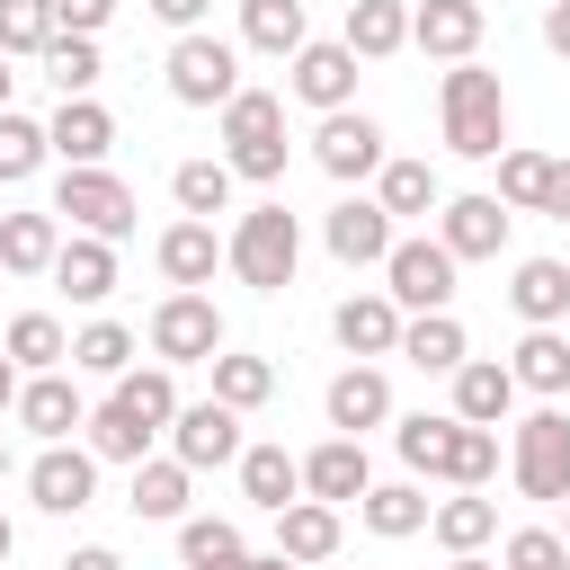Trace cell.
Instances as JSON below:
<instances>
[{"label": "cell", "instance_id": "cell-56", "mask_svg": "<svg viewBox=\"0 0 570 570\" xmlns=\"http://www.w3.org/2000/svg\"><path fill=\"white\" fill-rule=\"evenodd\" d=\"M240 570H303V561H285V552H249Z\"/></svg>", "mask_w": 570, "mask_h": 570}, {"label": "cell", "instance_id": "cell-25", "mask_svg": "<svg viewBox=\"0 0 570 570\" xmlns=\"http://www.w3.org/2000/svg\"><path fill=\"white\" fill-rule=\"evenodd\" d=\"M508 303H517V321H525V330H552V321L570 312V267H561V258H517Z\"/></svg>", "mask_w": 570, "mask_h": 570}, {"label": "cell", "instance_id": "cell-47", "mask_svg": "<svg viewBox=\"0 0 570 570\" xmlns=\"http://www.w3.org/2000/svg\"><path fill=\"white\" fill-rule=\"evenodd\" d=\"M543 178H552V151H499V205L508 214H534Z\"/></svg>", "mask_w": 570, "mask_h": 570}, {"label": "cell", "instance_id": "cell-38", "mask_svg": "<svg viewBox=\"0 0 570 570\" xmlns=\"http://www.w3.org/2000/svg\"><path fill=\"white\" fill-rule=\"evenodd\" d=\"M428 534H436L445 552H481V543L499 534V508L472 499V490H463V499H436V508H428Z\"/></svg>", "mask_w": 570, "mask_h": 570}, {"label": "cell", "instance_id": "cell-16", "mask_svg": "<svg viewBox=\"0 0 570 570\" xmlns=\"http://www.w3.org/2000/svg\"><path fill=\"white\" fill-rule=\"evenodd\" d=\"M481 0H419L410 9V45L419 53H436V62H472V45H481Z\"/></svg>", "mask_w": 570, "mask_h": 570}, {"label": "cell", "instance_id": "cell-46", "mask_svg": "<svg viewBox=\"0 0 570 570\" xmlns=\"http://www.w3.org/2000/svg\"><path fill=\"white\" fill-rule=\"evenodd\" d=\"M267 392H276V365H267V356H232V347L214 356V401H232V410H258Z\"/></svg>", "mask_w": 570, "mask_h": 570}, {"label": "cell", "instance_id": "cell-13", "mask_svg": "<svg viewBox=\"0 0 570 570\" xmlns=\"http://www.w3.org/2000/svg\"><path fill=\"white\" fill-rule=\"evenodd\" d=\"M321 240H330V258H338V267H383L401 232H392V214H383L374 196H347V205H330Z\"/></svg>", "mask_w": 570, "mask_h": 570}, {"label": "cell", "instance_id": "cell-55", "mask_svg": "<svg viewBox=\"0 0 570 570\" xmlns=\"http://www.w3.org/2000/svg\"><path fill=\"white\" fill-rule=\"evenodd\" d=\"M0 410H18V356L0 347Z\"/></svg>", "mask_w": 570, "mask_h": 570}, {"label": "cell", "instance_id": "cell-22", "mask_svg": "<svg viewBox=\"0 0 570 570\" xmlns=\"http://www.w3.org/2000/svg\"><path fill=\"white\" fill-rule=\"evenodd\" d=\"M18 419H27V436L62 445L71 428H89V401H80L62 374H27V383H18Z\"/></svg>", "mask_w": 570, "mask_h": 570}, {"label": "cell", "instance_id": "cell-41", "mask_svg": "<svg viewBox=\"0 0 570 570\" xmlns=\"http://www.w3.org/2000/svg\"><path fill=\"white\" fill-rule=\"evenodd\" d=\"M134 517H187V463L178 454H142L134 463Z\"/></svg>", "mask_w": 570, "mask_h": 570}, {"label": "cell", "instance_id": "cell-58", "mask_svg": "<svg viewBox=\"0 0 570 570\" xmlns=\"http://www.w3.org/2000/svg\"><path fill=\"white\" fill-rule=\"evenodd\" d=\"M9 89H18V71H9V53H0V107H9Z\"/></svg>", "mask_w": 570, "mask_h": 570}, {"label": "cell", "instance_id": "cell-49", "mask_svg": "<svg viewBox=\"0 0 570 570\" xmlns=\"http://www.w3.org/2000/svg\"><path fill=\"white\" fill-rule=\"evenodd\" d=\"M499 561H508V570H570V543H561L552 525H517Z\"/></svg>", "mask_w": 570, "mask_h": 570}, {"label": "cell", "instance_id": "cell-18", "mask_svg": "<svg viewBox=\"0 0 570 570\" xmlns=\"http://www.w3.org/2000/svg\"><path fill=\"white\" fill-rule=\"evenodd\" d=\"M45 134H53V160H62V169H89V160L116 151V116H107L98 98H62Z\"/></svg>", "mask_w": 570, "mask_h": 570}, {"label": "cell", "instance_id": "cell-15", "mask_svg": "<svg viewBox=\"0 0 570 570\" xmlns=\"http://www.w3.org/2000/svg\"><path fill=\"white\" fill-rule=\"evenodd\" d=\"M401 321H410V312H401L392 294H347V303L330 312L338 347H347V356H365V365H374V356H401Z\"/></svg>", "mask_w": 570, "mask_h": 570}, {"label": "cell", "instance_id": "cell-29", "mask_svg": "<svg viewBox=\"0 0 570 570\" xmlns=\"http://www.w3.org/2000/svg\"><path fill=\"white\" fill-rule=\"evenodd\" d=\"M401 356H410L419 374H454L472 347H463V321H454V312H410V321H401Z\"/></svg>", "mask_w": 570, "mask_h": 570}, {"label": "cell", "instance_id": "cell-5", "mask_svg": "<svg viewBox=\"0 0 570 570\" xmlns=\"http://www.w3.org/2000/svg\"><path fill=\"white\" fill-rule=\"evenodd\" d=\"M53 214H62L71 232L125 240V232H134V187H125L107 160H89V169H62V178H53Z\"/></svg>", "mask_w": 570, "mask_h": 570}, {"label": "cell", "instance_id": "cell-20", "mask_svg": "<svg viewBox=\"0 0 570 570\" xmlns=\"http://www.w3.org/2000/svg\"><path fill=\"white\" fill-rule=\"evenodd\" d=\"M508 410H517V374H508L499 356H463V365H454V419L499 428Z\"/></svg>", "mask_w": 570, "mask_h": 570}, {"label": "cell", "instance_id": "cell-34", "mask_svg": "<svg viewBox=\"0 0 570 570\" xmlns=\"http://www.w3.org/2000/svg\"><path fill=\"white\" fill-rule=\"evenodd\" d=\"M232 187H240V169L232 160H178L169 169V196H178V214H232Z\"/></svg>", "mask_w": 570, "mask_h": 570}, {"label": "cell", "instance_id": "cell-30", "mask_svg": "<svg viewBox=\"0 0 570 570\" xmlns=\"http://www.w3.org/2000/svg\"><path fill=\"white\" fill-rule=\"evenodd\" d=\"M276 552H285V561H330V552H338V508H330V499L276 508Z\"/></svg>", "mask_w": 570, "mask_h": 570}, {"label": "cell", "instance_id": "cell-10", "mask_svg": "<svg viewBox=\"0 0 570 570\" xmlns=\"http://www.w3.org/2000/svg\"><path fill=\"white\" fill-rule=\"evenodd\" d=\"M27 499H36L45 517H80V508L98 499V454H89V445H71V436H62V445H45V454L27 463Z\"/></svg>", "mask_w": 570, "mask_h": 570}, {"label": "cell", "instance_id": "cell-23", "mask_svg": "<svg viewBox=\"0 0 570 570\" xmlns=\"http://www.w3.org/2000/svg\"><path fill=\"white\" fill-rule=\"evenodd\" d=\"M53 258H62V214L45 205V214H0V267L9 276H53Z\"/></svg>", "mask_w": 570, "mask_h": 570}, {"label": "cell", "instance_id": "cell-36", "mask_svg": "<svg viewBox=\"0 0 570 570\" xmlns=\"http://www.w3.org/2000/svg\"><path fill=\"white\" fill-rule=\"evenodd\" d=\"M178 561H187V570H240L249 543H240L232 517H178Z\"/></svg>", "mask_w": 570, "mask_h": 570}, {"label": "cell", "instance_id": "cell-62", "mask_svg": "<svg viewBox=\"0 0 570 570\" xmlns=\"http://www.w3.org/2000/svg\"><path fill=\"white\" fill-rule=\"evenodd\" d=\"M0 276H9V267H0Z\"/></svg>", "mask_w": 570, "mask_h": 570}, {"label": "cell", "instance_id": "cell-44", "mask_svg": "<svg viewBox=\"0 0 570 570\" xmlns=\"http://www.w3.org/2000/svg\"><path fill=\"white\" fill-rule=\"evenodd\" d=\"M499 472V428H472V419H454V445H445V481L454 490H481Z\"/></svg>", "mask_w": 570, "mask_h": 570}, {"label": "cell", "instance_id": "cell-48", "mask_svg": "<svg viewBox=\"0 0 570 570\" xmlns=\"http://www.w3.org/2000/svg\"><path fill=\"white\" fill-rule=\"evenodd\" d=\"M53 45V0H0V53H45Z\"/></svg>", "mask_w": 570, "mask_h": 570}, {"label": "cell", "instance_id": "cell-39", "mask_svg": "<svg viewBox=\"0 0 570 570\" xmlns=\"http://www.w3.org/2000/svg\"><path fill=\"white\" fill-rule=\"evenodd\" d=\"M392 445H401V463H410V472H428V481H445V445H454V410H419V419H401V428H392Z\"/></svg>", "mask_w": 570, "mask_h": 570}, {"label": "cell", "instance_id": "cell-12", "mask_svg": "<svg viewBox=\"0 0 570 570\" xmlns=\"http://www.w3.org/2000/svg\"><path fill=\"white\" fill-rule=\"evenodd\" d=\"M285 89L303 98V107H356V53H347V36H330V45H303L294 62H285Z\"/></svg>", "mask_w": 570, "mask_h": 570}, {"label": "cell", "instance_id": "cell-45", "mask_svg": "<svg viewBox=\"0 0 570 570\" xmlns=\"http://www.w3.org/2000/svg\"><path fill=\"white\" fill-rule=\"evenodd\" d=\"M71 365H80V374H125V365H134V330H125V321L71 330Z\"/></svg>", "mask_w": 570, "mask_h": 570}, {"label": "cell", "instance_id": "cell-40", "mask_svg": "<svg viewBox=\"0 0 570 570\" xmlns=\"http://www.w3.org/2000/svg\"><path fill=\"white\" fill-rule=\"evenodd\" d=\"M169 374H178V365H125V374H116V401L142 410L160 436H169V419H178V383H169Z\"/></svg>", "mask_w": 570, "mask_h": 570}, {"label": "cell", "instance_id": "cell-50", "mask_svg": "<svg viewBox=\"0 0 570 570\" xmlns=\"http://www.w3.org/2000/svg\"><path fill=\"white\" fill-rule=\"evenodd\" d=\"M116 18V0H53V36H98Z\"/></svg>", "mask_w": 570, "mask_h": 570}, {"label": "cell", "instance_id": "cell-37", "mask_svg": "<svg viewBox=\"0 0 570 570\" xmlns=\"http://www.w3.org/2000/svg\"><path fill=\"white\" fill-rule=\"evenodd\" d=\"M9 356H18V374H53L62 356H71V330L53 321V312H18L9 321V338H0Z\"/></svg>", "mask_w": 570, "mask_h": 570}, {"label": "cell", "instance_id": "cell-3", "mask_svg": "<svg viewBox=\"0 0 570 570\" xmlns=\"http://www.w3.org/2000/svg\"><path fill=\"white\" fill-rule=\"evenodd\" d=\"M223 160L240 169V178H258V187H276L285 178V98L276 89H240L232 107H223Z\"/></svg>", "mask_w": 570, "mask_h": 570}, {"label": "cell", "instance_id": "cell-53", "mask_svg": "<svg viewBox=\"0 0 570 570\" xmlns=\"http://www.w3.org/2000/svg\"><path fill=\"white\" fill-rule=\"evenodd\" d=\"M53 570H125V552H116V543H80V552H62Z\"/></svg>", "mask_w": 570, "mask_h": 570}, {"label": "cell", "instance_id": "cell-4", "mask_svg": "<svg viewBox=\"0 0 570 570\" xmlns=\"http://www.w3.org/2000/svg\"><path fill=\"white\" fill-rule=\"evenodd\" d=\"M169 98H178V107H232V98H240V45L187 27V36L169 45Z\"/></svg>", "mask_w": 570, "mask_h": 570}, {"label": "cell", "instance_id": "cell-28", "mask_svg": "<svg viewBox=\"0 0 570 570\" xmlns=\"http://www.w3.org/2000/svg\"><path fill=\"white\" fill-rule=\"evenodd\" d=\"M240 45H249V53H276V62H294V53L312 45V27H303V0H240Z\"/></svg>", "mask_w": 570, "mask_h": 570}, {"label": "cell", "instance_id": "cell-27", "mask_svg": "<svg viewBox=\"0 0 570 570\" xmlns=\"http://www.w3.org/2000/svg\"><path fill=\"white\" fill-rule=\"evenodd\" d=\"M240 499L267 508V517L294 508V499H303V463H294L285 445H240Z\"/></svg>", "mask_w": 570, "mask_h": 570}, {"label": "cell", "instance_id": "cell-59", "mask_svg": "<svg viewBox=\"0 0 570 570\" xmlns=\"http://www.w3.org/2000/svg\"><path fill=\"white\" fill-rule=\"evenodd\" d=\"M9 552H18V525H9V517H0V561H9Z\"/></svg>", "mask_w": 570, "mask_h": 570}, {"label": "cell", "instance_id": "cell-57", "mask_svg": "<svg viewBox=\"0 0 570 570\" xmlns=\"http://www.w3.org/2000/svg\"><path fill=\"white\" fill-rule=\"evenodd\" d=\"M445 570H499V561H481V552H454V561H445Z\"/></svg>", "mask_w": 570, "mask_h": 570}, {"label": "cell", "instance_id": "cell-60", "mask_svg": "<svg viewBox=\"0 0 570 570\" xmlns=\"http://www.w3.org/2000/svg\"><path fill=\"white\" fill-rule=\"evenodd\" d=\"M0 481H9V445H0Z\"/></svg>", "mask_w": 570, "mask_h": 570}, {"label": "cell", "instance_id": "cell-9", "mask_svg": "<svg viewBox=\"0 0 570 570\" xmlns=\"http://www.w3.org/2000/svg\"><path fill=\"white\" fill-rule=\"evenodd\" d=\"M312 160H321V178H338V187L374 178V169H383V125H374L365 107H330L321 134H312Z\"/></svg>", "mask_w": 570, "mask_h": 570}, {"label": "cell", "instance_id": "cell-2", "mask_svg": "<svg viewBox=\"0 0 570 570\" xmlns=\"http://www.w3.org/2000/svg\"><path fill=\"white\" fill-rule=\"evenodd\" d=\"M223 267H232L249 294H285V285H294V267H303V223L285 214V196H267V205H249V214L232 223Z\"/></svg>", "mask_w": 570, "mask_h": 570}, {"label": "cell", "instance_id": "cell-21", "mask_svg": "<svg viewBox=\"0 0 570 570\" xmlns=\"http://www.w3.org/2000/svg\"><path fill=\"white\" fill-rule=\"evenodd\" d=\"M383 419H392V383H383V365L356 356V365L330 383V428H338V436H365V428H383Z\"/></svg>", "mask_w": 570, "mask_h": 570}, {"label": "cell", "instance_id": "cell-33", "mask_svg": "<svg viewBox=\"0 0 570 570\" xmlns=\"http://www.w3.org/2000/svg\"><path fill=\"white\" fill-rule=\"evenodd\" d=\"M356 517H365V534L401 543V534H419V525H428V490H419V481H374V490L356 499Z\"/></svg>", "mask_w": 570, "mask_h": 570}, {"label": "cell", "instance_id": "cell-7", "mask_svg": "<svg viewBox=\"0 0 570 570\" xmlns=\"http://www.w3.org/2000/svg\"><path fill=\"white\" fill-rule=\"evenodd\" d=\"M454 267H463V258H454L445 240H392V258H383L392 285H383V294H392L401 312H445V303H454Z\"/></svg>", "mask_w": 570, "mask_h": 570}, {"label": "cell", "instance_id": "cell-26", "mask_svg": "<svg viewBox=\"0 0 570 570\" xmlns=\"http://www.w3.org/2000/svg\"><path fill=\"white\" fill-rule=\"evenodd\" d=\"M80 436H89V454H98V463H142V454H151V436H160V428H151V419H142V410H125V401H116V392H107V401H98V410H89V428H80Z\"/></svg>", "mask_w": 570, "mask_h": 570}, {"label": "cell", "instance_id": "cell-17", "mask_svg": "<svg viewBox=\"0 0 570 570\" xmlns=\"http://www.w3.org/2000/svg\"><path fill=\"white\" fill-rule=\"evenodd\" d=\"M365 490H374V472H365V436H330V445L303 454V499L347 508V499H365Z\"/></svg>", "mask_w": 570, "mask_h": 570}, {"label": "cell", "instance_id": "cell-42", "mask_svg": "<svg viewBox=\"0 0 570 570\" xmlns=\"http://www.w3.org/2000/svg\"><path fill=\"white\" fill-rule=\"evenodd\" d=\"M45 160H53V134H45V125H27L18 107H0V187L36 178Z\"/></svg>", "mask_w": 570, "mask_h": 570}, {"label": "cell", "instance_id": "cell-54", "mask_svg": "<svg viewBox=\"0 0 570 570\" xmlns=\"http://www.w3.org/2000/svg\"><path fill=\"white\" fill-rule=\"evenodd\" d=\"M543 45L570 62V0H552V9H543Z\"/></svg>", "mask_w": 570, "mask_h": 570}, {"label": "cell", "instance_id": "cell-31", "mask_svg": "<svg viewBox=\"0 0 570 570\" xmlns=\"http://www.w3.org/2000/svg\"><path fill=\"white\" fill-rule=\"evenodd\" d=\"M410 45V9L401 0H347V53L356 62H392Z\"/></svg>", "mask_w": 570, "mask_h": 570}, {"label": "cell", "instance_id": "cell-19", "mask_svg": "<svg viewBox=\"0 0 570 570\" xmlns=\"http://www.w3.org/2000/svg\"><path fill=\"white\" fill-rule=\"evenodd\" d=\"M151 258H160V276H169V285H187V294H196V285H214L223 240H214V223H205V214H187V223H169V232H160V249H151Z\"/></svg>", "mask_w": 570, "mask_h": 570}, {"label": "cell", "instance_id": "cell-24", "mask_svg": "<svg viewBox=\"0 0 570 570\" xmlns=\"http://www.w3.org/2000/svg\"><path fill=\"white\" fill-rule=\"evenodd\" d=\"M53 285H62L71 303H107V294H116V240L71 232V240H62V258H53Z\"/></svg>", "mask_w": 570, "mask_h": 570}, {"label": "cell", "instance_id": "cell-32", "mask_svg": "<svg viewBox=\"0 0 570 570\" xmlns=\"http://www.w3.org/2000/svg\"><path fill=\"white\" fill-rule=\"evenodd\" d=\"M374 205H383L392 223H410V214H436V205H445V187H436V169H428V160H383V169H374Z\"/></svg>", "mask_w": 570, "mask_h": 570}, {"label": "cell", "instance_id": "cell-35", "mask_svg": "<svg viewBox=\"0 0 570 570\" xmlns=\"http://www.w3.org/2000/svg\"><path fill=\"white\" fill-rule=\"evenodd\" d=\"M508 374H517V392H570V338L561 330H525Z\"/></svg>", "mask_w": 570, "mask_h": 570}, {"label": "cell", "instance_id": "cell-52", "mask_svg": "<svg viewBox=\"0 0 570 570\" xmlns=\"http://www.w3.org/2000/svg\"><path fill=\"white\" fill-rule=\"evenodd\" d=\"M534 214H552V223H570V160H552V178H543V205Z\"/></svg>", "mask_w": 570, "mask_h": 570}, {"label": "cell", "instance_id": "cell-43", "mask_svg": "<svg viewBox=\"0 0 570 570\" xmlns=\"http://www.w3.org/2000/svg\"><path fill=\"white\" fill-rule=\"evenodd\" d=\"M98 71H107V62H98V36H53V45H45V80H53L62 98H89Z\"/></svg>", "mask_w": 570, "mask_h": 570}, {"label": "cell", "instance_id": "cell-1", "mask_svg": "<svg viewBox=\"0 0 570 570\" xmlns=\"http://www.w3.org/2000/svg\"><path fill=\"white\" fill-rule=\"evenodd\" d=\"M436 116H445V151H463V160H499L508 151V89H499V71L454 62L436 80Z\"/></svg>", "mask_w": 570, "mask_h": 570}, {"label": "cell", "instance_id": "cell-6", "mask_svg": "<svg viewBox=\"0 0 570 570\" xmlns=\"http://www.w3.org/2000/svg\"><path fill=\"white\" fill-rule=\"evenodd\" d=\"M508 472H517L525 499H570V419H561V410L517 419V436H508Z\"/></svg>", "mask_w": 570, "mask_h": 570}, {"label": "cell", "instance_id": "cell-51", "mask_svg": "<svg viewBox=\"0 0 570 570\" xmlns=\"http://www.w3.org/2000/svg\"><path fill=\"white\" fill-rule=\"evenodd\" d=\"M142 9H151L160 27H178V36H187V27H205V9H214V0H142Z\"/></svg>", "mask_w": 570, "mask_h": 570}, {"label": "cell", "instance_id": "cell-14", "mask_svg": "<svg viewBox=\"0 0 570 570\" xmlns=\"http://www.w3.org/2000/svg\"><path fill=\"white\" fill-rule=\"evenodd\" d=\"M508 223H517V214H508L499 196H445V205H436V240H445L454 258H499V249H508Z\"/></svg>", "mask_w": 570, "mask_h": 570}, {"label": "cell", "instance_id": "cell-11", "mask_svg": "<svg viewBox=\"0 0 570 570\" xmlns=\"http://www.w3.org/2000/svg\"><path fill=\"white\" fill-rule=\"evenodd\" d=\"M169 454L187 472H214V463H240V410L232 401H187L169 419Z\"/></svg>", "mask_w": 570, "mask_h": 570}, {"label": "cell", "instance_id": "cell-8", "mask_svg": "<svg viewBox=\"0 0 570 570\" xmlns=\"http://www.w3.org/2000/svg\"><path fill=\"white\" fill-rule=\"evenodd\" d=\"M151 356H160V365H214V356H223V312L178 285V294L151 312Z\"/></svg>", "mask_w": 570, "mask_h": 570}, {"label": "cell", "instance_id": "cell-61", "mask_svg": "<svg viewBox=\"0 0 570 570\" xmlns=\"http://www.w3.org/2000/svg\"><path fill=\"white\" fill-rule=\"evenodd\" d=\"M561 543H570V534H561Z\"/></svg>", "mask_w": 570, "mask_h": 570}]
</instances>
